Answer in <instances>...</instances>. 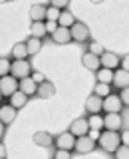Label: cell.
Here are the masks:
<instances>
[{"label":"cell","instance_id":"d4e9b609","mask_svg":"<svg viewBox=\"0 0 129 159\" xmlns=\"http://www.w3.org/2000/svg\"><path fill=\"white\" fill-rule=\"evenodd\" d=\"M24 44H26L28 56H36L40 50H42V40H38V38H32V36H30V38H28Z\"/></svg>","mask_w":129,"mask_h":159},{"label":"cell","instance_id":"9a60e30c","mask_svg":"<svg viewBox=\"0 0 129 159\" xmlns=\"http://www.w3.org/2000/svg\"><path fill=\"white\" fill-rule=\"evenodd\" d=\"M101 109H103V99L91 93V96L86 99V111L91 116V113H101Z\"/></svg>","mask_w":129,"mask_h":159},{"label":"cell","instance_id":"60d3db41","mask_svg":"<svg viewBox=\"0 0 129 159\" xmlns=\"http://www.w3.org/2000/svg\"><path fill=\"white\" fill-rule=\"evenodd\" d=\"M4 133H6V125H4L2 121H0V141H2V137H4Z\"/></svg>","mask_w":129,"mask_h":159},{"label":"cell","instance_id":"7c38bea8","mask_svg":"<svg viewBox=\"0 0 129 159\" xmlns=\"http://www.w3.org/2000/svg\"><path fill=\"white\" fill-rule=\"evenodd\" d=\"M52 40L56 44H60V46H66V44L72 42V34H69V28H62L58 26L56 30L52 32Z\"/></svg>","mask_w":129,"mask_h":159},{"label":"cell","instance_id":"e0dca14e","mask_svg":"<svg viewBox=\"0 0 129 159\" xmlns=\"http://www.w3.org/2000/svg\"><path fill=\"white\" fill-rule=\"evenodd\" d=\"M54 93H56V86H54L52 82H48V80H46L44 84H40L38 89H36V96L42 98V99H50Z\"/></svg>","mask_w":129,"mask_h":159},{"label":"cell","instance_id":"4dcf8cb0","mask_svg":"<svg viewBox=\"0 0 129 159\" xmlns=\"http://www.w3.org/2000/svg\"><path fill=\"white\" fill-rule=\"evenodd\" d=\"M10 74V60L8 58H0V78Z\"/></svg>","mask_w":129,"mask_h":159},{"label":"cell","instance_id":"30bf717a","mask_svg":"<svg viewBox=\"0 0 129 159\" xmlns=\"http://www.w3.org/2000/svg\"><path fill=\"white\" fill-rule=\"evenodd\" d=\"M119 62H121V58H119L117 54H113V52H107V50L99 56V66L105 68V70H113V72H115L119 68Z\"/></svg>","mask_w":129,"mask_h":159},{"label":"cell","instance_id":"9c48e42d","mask_svg":"<svg viewBox=\"0 0 129 159\" xmlns=\"http://www.w3.org/2000/svg\"><path fill=\"white\" fill-rule=\"evenodd\" d=\"M121 127H123L121 113H105L103 116V129H107V131H119Z\"/></svg>","mask_w":129,"mask_h":159},{"label":"cell","instance_id":"1f68e13d","mask_svg":"<svg viewBox=\"0 0 129 159\" xmlns=\"http://www.w3.org/2000/svg\"><path fill=\"white\" fill-rule=\"evenodd\" d=\"M119 99H121V103H123L125 107H129V88L119 89Z\"/></svg>","mask_w":129,"mask_h":159},{"label":"cell","instance_id":"ab89813d","mask_svg":"<svg viewBox=\"0 0 129 159\" xmlns=\"http://www.w3.org/2000/svg\"><path fill=\"white\" fill-rule=\"evenodd\" d=\"M0 159H6V147H4L2 141H0Z\"/></svg>","mask_w":129,"mask_h":159},{"label":"cell","instance_id":"ee69618b","mask_svg":"<svg viewBox=\"0 0 129 159\" xmlns=\"http://www.w3.org/2000/svg\"><path fill=\"white\" fill-rule=\"evenodd\" d=\"M0 102H2V93H0Z\"/></svg>","mask_w":129,"mask_h":159},{"label":"cell","instance_id":"b9f144b4","mask_svg":"<svg viewBox=\"0 0 129 159\" xmlns=\"http://www.w3.org/2000/svg\"><path fill=\"white\" fill-rule=\"evenodd\" d=\"M89 2H93V4H101L103 0H89Z\"/></svg>","mask_w":129,"mask_h":159},{"label":"cell","instance_id":"6da1fadb","mask_svg":"<svg viewBox=\"0 0 129 159\" xmlns=\"http://www.w3.org/2000/svg\"><path fill=\"white\" fill-rule=\"evenodd\" d=\"M97 145L101 147L105 153H115V151H117V147L121 145V139H119V131H107V129H103V131L99 133Z\"/></svg>","mask_w":129,"mask_h":159},{"label":"cell","instance_id":"7402d4cb","mask_svg":"<svg viewBox=\"0 0 129 159\" xmlns=\"http://www.w3.org/2000/svg\"><path fill=\"white\" fill-rule=\"evenodd\" d=\"M87 119V125L89 129H96V131H103V116L101 113H91Z\"/></svg>","mask_w":129,"mask_h":159},{"label":"cell","instance_id":"5bb4252c","mask_svg":"<svg viewBox=\"0 0 129 159\" xmlns=\"http://www.w3.org/2000/svg\"><path fill=\"white\" fill-rule=\"evenodd\" d=\"M16 116H18V111L10 106V103H6V106L0 103V121H2L4 125H10V123L16 119Z\"/></svg>","mask_w":129,"mask_h":159},{"label":"cell","instance_id":"d6a6232c","mask_svg":"<svg viewBox=\"0 0 129 159\" xmlns=\"http://www.w3.org/2000/svg\"><path fill=\"white\" fill-rule=\"evenodd\" d=\"M69 4V0H50V6L58 8V10H66Z\"/></svg>","mask_w":129,"mask_h":159},{"label":"cell","instance_id":"4316f807","mask_svg":"<svg viewBox=\"0 0 129 159\" xmlns=\"http://www.w3.org/2000/svg\"><path fill=\"white\" fill-rule=\"evenodd\" d=\"M111 93V86L109 84H96V88H93V96H97V98H105V96H109Z\"/></svg>","mask_w":129,"mask_h":159},{"label":"cell","instance_id":"8d00e7d4","mask_svg":"<svg viewBox=\"0 0 129 159\" xmlns=\"http://www.w3.org/2000/svg\"><path fill=\"white\" fill-rule=\"evenodd\" d=\"M119 68L125 70V72H129V56H123L121 62H119Z\"/></svg>","mask_w":129,"mask_h":159},{"label":"cell","instance_id":"277c9868","mask_svg":"<svg viewBox=\"0 0 129 159\" xmlns=\"http://www.w3.org/2000/svg\"><path fill=\"white\" fill-rule=\"evenodd\" d=\"M123 109V103L119 99V93H109V96L103 98V109L101 111L105 113H121Z\"/></svg>","mask_w":129,"mask_h":159},{"label":"cell","instance_id":"44dd1931","mask_svg":"<svg viewBox=\"0 0 129 159\" xmlns=\"http://www.w3.org/2000/svg\"><path fill=\"white\" fill-rule=\"evenodd\" d=\"M73 24H76V16H73L72 12L66 8V10H62L60 12V18H58V26H62V28H72Z\"/></svg>","mask_w":129,"mask_h":159},{"label":"cell","instance_id":"d6986e66","mask_svg":"<svg viewBox=\"0 0 129 159\" xmlns=\"http://www.w3.org/2000/svg\"><path fill=\"white\" fill-rule=\"evenodd\" d=\"M28 99H30V98L26 96V93H22V92L18 89L16 93H12V96H10V106H12V107L18 111V109H22V107L28 103Z\"/></svg>","mask_w":129,"mask_h":159},{"label":"cell","instance_id":"83f0119b","mask_svg":"<svg viewBox=\"0 0 129 159\" xmlns=\"http://www.w3.org/2000/svg\"><path fill=\"white\" fill-rule=\"evenodd\" d=\"M60 12H62V10H58V8H54V6H48L46 8V22H58Z\"/></svg>","mask_w":129,"mask_h":159},{"label":"cell","instance_id":"4fadbf2b","mask_svg":"<svg viewBox=\"0 0 129 159\" xmlns=\"http://www.w3.org/2000/svg\"><path fill=\"white\" fill-rule=\"evenodd\" d=\"M18 89L22 93H26V96L30 98V96H36V89H38V84L34 82L32 78H22V80H18Z\"/></svg>","mask_w":129,"mask_h":159},{"label":"cell","instance_id":"ac0fdd59","mask_svg":"<svg viewBox=\"0 0 129 159\" xmlns=\"http://www.w3.org/2000/svg\"><path fill=\"white\" fill-rule=\"evenodd\" d=\"M82 64H83V68L86 70H89V72H97L99 68V58L97 56H93V54H89V52H86L82 56Z\"/></svg>","mask_w":129,"mask_h":159},{"label":"cell","instance_id":"3957f363","mask_svg":"<svg viewBox=\"0 0 129 159\" xmlns=\"http://www.w3.org/2000/svg\"><path fill=\"white\" fill-rule=\"evenodd\" d=\"M69 34H72V42H78V44L89 42V38H91V32H89L87 24L78 22V20H76V24L69 28Z\"/></svg>","mask_w":129,"mask_h":159},{"label":"cell","instance_id":"484cf974","mask_svg":"<svg viewBox=\"0 0 129 159\" xmlns=\"http://www.w3.org/2000/svg\"><path fill=\"white\" fill-rule=\"evenodd\" d=\"M96 78L99 84H109L111 86V80H113V70H105V68H99L96 72Z\"/></svg>","mask_w":129,"mask_h":159},{"label":"cell","instance_id":"74e56055","mask_svg":"<svg viewBox=\"0 0 129 159\" xmlns=\"http://www.w3.org/2000/svg\"><path fill=\"white\" fill-rule=\"evenodd\" d=\"M44 24H46V32H48V34H52L54 30L58 28V22H44Z\"/></svg>","mask_w":129,"mask_h":159},{"label":"cell","instance_id":"d590c367","mask_svg":"<svg viewBox=\"0 0 129 159\" xmlns=\"http://www.w3.org/2000/svg\"><path fill=\"white\" fill-rule=\"evenodd\" d=\"M119 139H121V145H129V129L119 133Z\"/></svg>","mask_w":129,"mask_h":159},{"label":"cell","instance_id":"f1b7e54d","mask_svg":"<svg viewBox=\"0 0 129 159\" xmlns=\"http://www.w3.org/2000/svg\"><path fill=\"white\" fill-rule=\"evenodd\" d=\"M87 48H89L87 52H89V54H93V56H97V58L101 56L103 52H105V48H103L99 42H89V46H87Z\"/></svg>","mask_w":129,"mask_h":159},{"label":"cell","instance_id":"f546056e","mask_svg":"<svg viewBox=\"0 0 129 159\" xmlns=\"http://www.w3.org/2000/svg\"><path fill=\"white\" fill-rule=\"evenodd\" d=\"M115 159H129V145H119L117 151L113 153Z\"/></svg>","mask_w":129,"mask_h":159},{"label":"cell","instance_id":"ffe728a7","mask_svg":"<svg viewBox=\"0 0 129 159\" xmlns=\"http://www.w3.org/2000/svg\"><path fill=\"white\" fill-rule=\"evenodd\" d=\"M30 18H32V22H46V6L44 4H34L30 8Z\"/></svg>","mask_w":129,"mask_h":159},{"label":"cell","instance_id":"f6af8a7d","mask_svg":"<svg viewBox=\"0 0 129 159\" xmlns=\"http://www.w3.org/2000/svg\"><path fill=\"white\" fill-rule=\"evenodd\" d=\"M8 2H10V0H8Z\"/></svg>","mask_w":129,"mask_h":159},{"label":"cell","instance_id":"603a6c76","mask_svg":"<svg viewBox=\"0 0 129 159\" xmlns=\"http://www.w3.org/2000/svg\"><path fill=\"white\" fill-rule=\"evenodd\" d=\"M12 60H28V50L24 42H18L12 46Z\"/></svg>","mask_w":129,"mask_h":159},{"label":"cell","instance_id":"7bdbcfd3","mask_svg":"<svg viewBox=\"0 0 129 159\" xmlns=\"http://www.w3.org/2000/svg\"><path fill=\"white\" fill-rule=\"evenodd\" d=\"M4 2H8V0H0V4H4Z\"/></svg>","mask_w":129,"mask_h":159},{"label":"cell","instance_id":"e575fe53","mask_svg":"<svg viewBox=\"0 0 129 159\" xmlns=\"http://www.w3.org/2000/svg\"><path fill=\"white\" fill-rule=\"evenodd\" d=\"M30 78H32L34 82L38 84V86H40V84H44V82H46V76H44L42 72H32V76H30Z\"/></svg>","mask_w":129,"mask_h":159},{"label":"cell","instance_id":"ba28073f","mask_svg":"<svg viewBox=\"0 0 129 159\" xmlns=\"http://www.w3.org/2000/svg\"><path fill=\"white\" fill-rule=\"evenodd\" d=\"M78 155H87V153H91L93 149H96V141H93L89 135H83V137H78L76 139V145H73Z\"/></svg>","mask_w":129,"mask_h":159},{"label":"cell","instance_id":"7a4b0ae2","mask_svg":"<svg viewBox=\"0 0 129 159\" xmlns=\"http://www.w3.org/2000/svg\"><path fill=\"white\" fill-rule=\"evenodd\" d=\"M32 74V64L28 60H12L10 62V76L16 78V80H22V78H28Z\"/></svg>","mask_w":129,"mask_h":159},{"label":"cell","instance_id":"8992f818","mask_svg":"<svg viewBox=\"0 0 129 159\" xmlns=\"http://www.w3.org/2000/svg\"><path fill=\"white\" fill-rule=\"evenodd\" d=\"M18 92V80L16 78H12L8 74V76H4V78H0V93H2V98L6 96L10 98L12 93H16Z\"/></svg>","mask_w":129,"mask_h":159},{"label":"cell","instance_id":"836d02e7","mask_svg":"<svg viewBox=\"0 0 129 159\" xmlns=\"http://www.w3.org/2000/svg\"><path fill=\"white\" fill-rule=\"evenodd\" d=\"M54 159H72V151H64V149H56Z\"/></svg>","mask_w":129,"mask_h":159},{"label":"cell","instance_id":"cb8c5ba5","mask_svg":"<svg viewBox=\"0 0 129 159\" xmlns=\"http://www.w3.org/2000/svg\"><path fill=\"white\" fill-rule=\"evenodd\" d=\"M46 34L48 32H46V24H44V22H32V26H30V36H32V38L42 40Z\"/></svg>","mask_w":129,"mask_h":159},{"label":"cell","instance_id":"5b68a950","mask_svg":"<svg viewBox=\"0 0 129 159\" xmlns=\"http://www.w3.org/2000/svg\"><path fill=\"white\" fill-rule=\"evenodd\" d=\"M54 145L56 149H64V151H72L73 145H76V137L72 135L69 131H62L60 135L54 137Z\"/></svg>","mask_w":129,"mask_h":159},{"label":"cell","instance_id":"f35d334b","mask_svg":"<svg viewBox=\"0 0 129 159\" xmlns=\"http://www.w3.org/2000/svg\"><path fill=\"white\" fill-rule=\"evenodd\" d=\"M99 133H101V131H96V129H89V133H87V135L91 137L93 141H97V139H99Z\"/></svg>","mask_w":129,"mask_h":159},{"label":"cell","instance_id":"2e32d148","mask_svg":"<svg viewBox=\"0 0 129 159\" xmlns=\"http://www.w3.org/2000/svg\"><path fill=\"white\" fill-rule=\"evenodd\" d=\"M32 141L40 147H50V145H54V135L48 131H36L32 135Z\"/></svg>","mask_w":129,"mask_h":159},{"label":"cell","instance_id":"8fae6325","mask_svg":"<svg viewBox=\"0 0 129 159\" xmlns=\"http://www.w3.org/2000/svg\"><path fill=\"white\" fill-rule=\"evenodd\" d=\"M111 86L117 88V89H123V88H129V72L117 68L113 72V80H111Z\"/></svg>","mask_w":129,"mask_h":159},{"label":"cell","instance_id":"52a82bcc","mask_svg":"<svg viewBox=\"0 0 129 159\" xmlns=\"http://www.w3.org/2000/svg\"><path fill=\"white\" fill-rule=\"evenodd\" d=\"M69 133H72L73 137H83V135H87L89 133V125H87V119L86 117H78V119H73L72 123H69V129H68Z\"/></svg>","mask_w":129,"mask_h":159}]
</instances>
